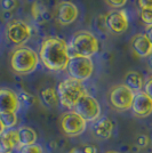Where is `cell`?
I'll use <instances>...</instances> for the list:
<instances>
[{"label": "cell", "mask_w": 152, "mask_h": 153, "mask_svg": "<svg viewBox=\"0 0 152 153\" xmlns=\"http://www.w3.org/2000/svg\"><path fill=\"white\" fill-rule=\"evenodd\" d=\"M38 55L46 69L64 71L70 59L69 46L58 37H48L42 41Z\"/></svg>", "instance_id": "obj_1"}, {"label": "cell", "mask_w": 152, "mask_h": 153, "mask_svg": "<svg viewBox=\"0 0 152 153\" xmlns=\"http://www.w3.org/2000/svg\"><path fill=\"white\" fill-rule=\"evenodd\" d=\"M39 61V55L33 49L25 46H19L12 53L10 66L15 73L24 76L38 68Z\"/></svg>", "instance_id": "obj_2"}, {"label": "cell", "mask_w": 152, "mask_h": 153, "mask_svg": "<svg viewBox=\"0 0 152 153\" xmlns=\"http://www.w3.org/2000/svg\"><path fill=\"white\" fill-rule=\"evenodd\" d=\"M56 90L61 105L69 110H73L77 102L86 93L83 82L72 78H68L61 81L57 85Z\"/></svg>", "instance_id": "obj_3"}, {"label": "cell", "mask_w": 152, "mask_h": 153, "mask_svg": "<svg viewBox=\"0 0 152 153\" xmlns=\"http://www.w3.org/2000/svg\"><path fill=\"white\" fill-rule=\"evenodd\" d=\"M100 49L98 40L93 33L88 31H79L73 36L71 41L70 56L92 57Z\"/></svg>", "instance_id": "obj_4"}, {"label": "cell", "mask_w": 152, "mask_h": 153, "mask_svg": "<svg viewBox=\"0 0 152 153\" xmlns=\"http://www.w3.org/2000/svg\"><path fill=\"white\" fill-rule=\"evenodd\" d=\"M65 71L68 72L69 78L78 80L80 82L88 80L94 72V63L90 57L83 56H70L69 63Z\"/></svg>", "instance_id": "obj_5"}, {"label": "cell", "mask_w": 152, "mask_h": 153, "mask_svg": "<svg viewBox=\"0 0 152 153\" xmlns=\"http://www.w3.org/2000/svg\"><path fill=\"white\" fill-rule=\"evenodd\" d=\"M72 111L79 114L85 121L95 122L98 118H101V105L94 96L85 93L80 100L77 102Z\"/></svg>", "instance_id": "obj_6"}, {"label": "cell", "mask_w": 152, "mask_h": 153, "mask_svg": "<svg viewBox=\"0 0 152 153\" xmlns=\"http://www.w3.org/2000/svg\"><path fill=\"white\" fill-rule=\"evenodd\" d=\"M134 95H135V93L133 90H130L124 83H120V85L114 86L113 88L110 90L109 101H110L111 106L115 110L127 111V110H130L132 108Z\"/></svg>", "instance_id": "obj_7"}, {"label": "cell", "mask_w": 152, "mask_h": 153, "mask_svg": "<svg viewBox=\"0 0 152 153\" xmlns=\"http://www.w3.org/2000/svg\"><path fill=\"white\" fill-rule=\"evenodd\" d=\"M32 29L26 22L21 19H14L8 23L6 27L7 39L16 46H23L31 38Z\"/></svg>", "instance_id": "obj_8"}, {"label": "cell", "mask_w": 152, "mask_h": 153, "mask_svg": "<svg viewBox=\"0 0 152 153\" xmlns=\"http://www.w3.org/2000/svg\"><path fill=\"white\" fill-rule=\"evenodd\" d=\"M61 128L66 136L77 137L86 131L87 122L75 111H69L64 113L61 119Z\"/></svg>", "instance_id": "obj_9"}, {"label": "cell", "mask_w": 152, "mask_h": 153, "mask_svg": "<svg viewBox=\"0 0 152 153\" xmlns=\"http://www.w3.org/2000/svg\"><path fill=\"white\" fill-rule=\"evenodd\" d=\"M105 26L109 31L115 34L124 33L128 29V17L126 12L114 9L105 16Z\"/></svg>", "instance_id": "obj_10"}, {"label": "cell", "mask_w": 152, "mask_h": 153, "mask_svg": "<svg viewBox=\"0 0 152 153\" xmlns=\"http://www.w3.org/2000/svg\"><path fill=\"white\" fill-rule=\"evenodd\" d=\"M130 110L137 118H148L152 114V100L143 90L135 93Z\"/></svg>", "instance_id": "obj_11"}, {"label": "cell", "mask_w": 152, "mask_h": 153, "mask_svg": "<svg viewBox=\"0 0 152 153\" xmlns=\"http://www.w3.org/2000/svg\"><path fill=\"white\" fill-rule=\"evenodd\" d=\"M19 101L17 94L8 88L0 89V115L6 113H16L19 111Z\"/></svg>", "instance_id": "obj_12"}, {"label": "cell", "mask_w": 152, "mask_h": 153, "mask_svg": "<svg viewBox=\"0 0 152 153\" xmlns=\"http://www.w3.org/2000/svg\"><path fill=\"white\" fill-rule=\"evenodd\" d=\"M79 16L78 7L71 1L61 2L57 8V19L62 25H69L76 22Z\"/></svg>", "instance_id": "obj_13"}, {"label": "cell", "mask_w": 152, "mask_h": 153, "mask_svg": "<svg viewBox=\"0 0 152 153\" xmlns=\"http://www.w3.org/2000/svg\"><path fill=\"white\" fill-rule=\"evenodd\" d=\"M132 49L139 57H149L152 54V42L146 34L139 33L132 39Z\"/></svg>", "instance_id": "obj_14"}, {"label": "cell", "mask_w": 152, "mask_h": 153, "mask_svg": "<svg viewBox=\"0 0 152 153\" xmlns=\"http://www.w3.org/2000/svg\"><path fill=\"white\" fill-rule=\"evenodd\" d=\"M17 147L19 149L17 129H6L0 136V153H12Z\"/></svg>", "instance_id": "obj_15"}, {"label": "cell", "mask_w": 152, "mask_h": 153, "mask_svg": "<svg viewBox=\"0 0 152 153\" xmlns=\"http://www.w3.org/2000/svg\"><path fill=\"white\" fill-rule=\"evenodd\" d=\"M114 129V123L113 121L107 118V117H103V118H98L94 125H93V130H94V134L100 137L102 140H109L112 133H113Z\"/></svg>", "instance_id": "obj_16"}, {"label": "cell", "mask_w": 152, "mask_h": 153, "mask_svg": "<svg viewBox=\"0 0 152 153\" xmlns=\"http://www.w3.org/2000/svg\"><path fill=\"white\" fill-rule=\"evenodd\" d=\"M17 135H19V147L37 144L38 135L33 128L28 127V126H22L17 129Z\"/></svg>", "instance_id": "obj_17"}, {"label": "cell", "mask_w": 152, "mask_h": 153, "mask_svg": "<svg viewBox=\"0 0 152 153\" xmlns=\"http://www.w3.org/2000/svg\"><path fill=\"white\" fill-rule=\"evenodd\" d=\"M144 83H145L144 78L139 72L129 71L125 76V83L124 85L127 86L130 90H133L134 93H139V91L143 90Z\"/></svg>", "instance_id": "obj_18"}, {"label": "cell", "mask_w": 152, "mask_h": 153, "mask_svg": "<svg viewBox=\"0 0 152 153\" xmlns=\"http://www.w3.org/2000/svg\"><path fill=\"white\" fill-rule=\"evenodd\" d=\"M40 100L47 108H56L60 104L57 90L53 87H47L40 91Z\"/></svg>", "instance_id": "obj_19"}, {"label": "cell", "mask_w": 152, "mask_h": 153, "mask_svg": "<svg viewBox=\"0 0 152 153\" xmlns=\"http://www.w3.org/2000/svg\"><path fill=\"white\" fill-rule=\"evenodd\" d=\"M32 17L36 19L38 23H45L46 22V16H47V10L42 4H40L38 1L33 2L31 7Z\"/></svg>", "instance_id": "obj_20"}, {"label": "cell", "mask_w": 152, "mask_h": 153, "mask_svg": "<svg viewBox=\"0 0 152 153\" xmlns=\"http://www.w3.org/2000/svg\"><path fill=\"white\" fill-rule=\"evenodd\" d=\"M0 119L6 129H13L17 125V114L16 113H6L0 115Z\"/></svg>", "instance_id": "obj_21"}, {"label": "cell", "mask_w": 152, "mask_h": 153, "mask_svg": "<svg viewBox=\"0 0 152 153\" xmlns=\"http://www.w3.org/2000/svg\"><path fill=\"white\" fill-rule=\"evenodd\" d=\"M17 96H19V104H24L25 106L32 105V103L34 101L33 96L31 94H29V93H26V91H21L19 94H17Z\"/></svg>", "instance_id": "obj_22"}, {"label": "cell", "mask_w": 152, "mask_h": 153, "mask_svg": "<svg viewBox=\"0 0 152 153\" xmlns=\"http://www.w3.org/2000/svg\"><path fill=\"white\" fill-rule=\"evenodd\" d=\"M19 153H45L42 147L38 144H33L29 146H23L19 149Z\"/></svg>", "instance_id": "obj_23"}, {"label": "cell", "mask_w": 152, "mask_h": 153, "mask_svg": "<svg viewBox=\"0 0 152 153\" xmlns=\"http://www.w3.org/2000/svg\"><path fill=\"white\" fill-rule=\"evenodd\" d=\"M141 19L148 26H152V8L141 9Z\"/></svg>", "instance_id": "obj_24"}, {"label": "cell", "mask_w": 152, "mask_h": 153, "mask_svg": "<svg viewBox=\"0 0 152 153\" xmlns=\"http://www.w3.org/2000/svg\"><path fill=\"white\" fill-rule=\"evenodd\" d=\"M149 144H150V137L148 135H139V136H137L136 140H135V145L139 147V150L141 149H145Z\"/></svg>", "instance_id": "obj_25"}, {"label": "cell", "mask_w": 152, "mask_h": 153, "mask_svg": "<svg viewBox=\"0 0 152 153\" xmlns=\"http://www.w3.org/2000/svg\"><path fill=\"white\" fill-rule=\"evenodd\" d=\"M17 6V1L16 0H1V8L6 12H10L15 9Z\"/></svg>", "instance_id": "obj_26"}, {"label": "cell", "mask_w": 152, "mask_h": 153, "mask_svg": "<svg viewBox=\"0 0 152 153\" xmlns=\"http://www.w3.org/2000/svg\"><path fill=\"white\" fill-rule=\"evenodd\" d=\"M107 2L110 7H112L114 9H118V8H121L126 5L127 0H107Z\"/></svg>", "instance_id": "obj_27"}, {"label": "cell", "mask_w": 152, "mask_h": 153, "mask_svg": "<svg viewBox=\"0 0 152 153\" xmlns=\"http://www.w3.org/2000/svg\"><path fill=\"white\" fill-rule=\"evenodd\" d=\"M143 91L152 100V76H150L145 81L144 87H143Z\"/></svg>", "instance_id": "obj_28"}, {"label": "cell", "mask_w": 152, "mask_h": 153, "mask_svg": "<svg viewBox=\"0 0 152 153\" xmlns=\"http://www.w3.org/2000/svg\"><path fill=\"white\" fill-rule=\"evenodd\" d=\"M81 153H97V147L95 145H90V144H87V145H83L81 149H80Z\"/></svg>", "instance_id": "obj_29"}, {"label": "cell", "mask_w": 152, "mask_h": 153, "mask_svg": "<svg viewBox=\"0 0 152 153\" xmlns=\"http://www.w3.org/2000/svg\"><path fill=\"white\" fill-rule=\"evenodd\" d=\"M139 6L141 9L152 8V0H139Z\"/></svg>", "instance_id": "obj_30"}, {"label": "cell", "mask_w": 152, "mask_h": 153, "mask_svg": "<svg viewBox=\"0 0 152 153\" xmlns=\"http://www.w3.org/2000/svg\"><path fill=\"white\" fill-rule=\"evenodd\" d=\"M146 36L149 37V39L151 40L152 42V26H148L146 27Z\"/></svg>", "instance_id": "obj_31"}, {"label": "cell", "mask_w": 152, "mask_h": 153, "mask_svg": "<svg viewBox=\"0 0 152 153\" xmlns=\"http://www.w3.org/2000/svg\"><path fill=\"white\" fill-rule=\"evenodd\" d=\"M5 130H6V128H5V126H4V123H2V121H1V119H0V136L5 133Z\"/></svg>", "instance_id": "obj_32"}, {"label": "cell", "mask_w": 152, "mask_h": 153, "mask_svg": "<svg viewBox=\"0 0 152 153\" xmlns=\"http://www.w3.org/2000/svg\"><path fill=\"white\" fill-rule=\"evenodd\" d=\"M68 153H81L80 151V149H77V147H73V149H71Z\"/></svg>", "instance_id": "obj_33"}, {"label": "cell", "mask_w": 152, "mask_h": 153, "mask_svg": "<svg viewBox=\"0 0 152 153\" xmlns=\"http://www.w3.org/2000/svg\"><path fill=\"white\" fill-rule=\"evenodd\" d=\"M148 63H149V68H150V70L152 71V54L148 57Z\"/></svg>", "instance_id": "obj_34"}, {"label": "cell", "mask_w": 152, "mask_h": 153, "mask_svg": "<svg viewBox=\"0 0 152 153\" xmlns=\"http://www.w3.org/2000/svg\"><path fill=\"white\" fill-rule=\"evenodd\" d=\"M105 153H120V152H117V151H112V150H111V151H107Z\"/></svg>", "instance_id": "obj_35"}]
</instances>
